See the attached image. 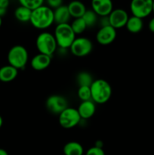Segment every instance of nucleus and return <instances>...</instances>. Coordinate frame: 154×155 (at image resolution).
<instances>
[{
  "label": "nucleus",
  "mask_w": 154,
  "mask_h": 155,
  "mask_svg": "<svg viewBox=\"0 0 154 155\" xmlns=\"http://www.w3.org/2000/svg\"><path fill=\"white\" fill-rule=\"evenodd\" d=\"M116 35V30L110 25L101 27L96 34V40L100 45H108L114 42Z\"/></svg>",
  "instance_id": "obj_11"
},
{
  "label": "nucleus",
  "mask_w": 154,
  "mask_h": 155,
  "mask_svg": "<svg viewBox=\"0 0 154 155\" xmlns=\"http://www.w3.org/2000/svg\"><path fill=\"white\" fill-rule=\"evenodd\" d=\"M70 25L75 35L82 34V33H84L85 30L87 28V25H86L85 22L82 19V18L74 19L70 24Z\"/></svg>",
  "instance_id": "obj_22"
},
{
  "label": "nucleus",
  "mask_w": 154,
  "mask_h": 155,
  "mask_svg": "<svg viewBox=\"0 0 154 155\" xmlns=\"http://www.w3.org/2000/svg\"><path fill=\"white\" fill-rule=\"evenodd\" d=\"M148 27H149V30H150L152 33H154V18H152V19L149 21Z\"/></svg>",
  "instance_id": "obj_30"
},
{
  "label": "nucleus",
  "mask_w": 154,
  "mask_h": 155,
  "mask_svg": "<svg viewBox=\"0 0 154 155\" xmlns=\"http://www.w3.org/2000/svg\"><path fill=\"white\" fill-rule=\"evenodd\" d=\"M76 82L79 86H91L94 82L91 74L87 71H81L76 76Z\"/></svg>",
  "instance_id": "obj_21"
},
{
  "label": "nucleus",
  "mask_w": 154,
  "mask_h": 155,
  "mask_svg": "<svg viewBox=\"0 0 154 155\" xmlns=\"http://www.w3.org/2000/svg\"><path fill=\"white\" fill-rule=\"evenodd\" d=\"M54 36L58 48L65 49L69 48L76 38L70 24H57L54 29Z\"/></svg>",
  "instance_id": "obj_3"
},
{
  "label": "nucleus",
  "mask_w": 154,
  "mask_h": 155,
  "mask_svg": "<svg viewBox=\"0 0 154 155\" xmlns=\"http://www.w3.org/2000/svg\"><path fill=\"white\" fill-rule=\"evenodd\" d=\"M91 100L95 104H103L110 100L112 95V87L110 83L104 79L94 80L90 86Z\"/></svg>",
  "instance_id": "obj_2"
},
{
  "label": "nucleus",
  "mask_w": 154,
  "mask_h": 155,
  "mask_svg": "<svg viewBox=\"0 0 154 155\" xmlns=\"http://www.w3.org/2000/svg\"><path fill=\"white\" fill-rule=\"evenodd\" d=\"M68 10L70 14L71 18H82L84 14L86 12V7L84 3L79 0H73L71 1L67 5Z\"/></svg>",
  "instance_id": "obj_15"
},
{
  "label": "nucleus",
  "mask_w": 154,
  "mask_h": 155,
  "mask_svg": "<svg viewBox=\"0 0 154 155\" xmlns=\"http://www.w3.org/2000/svg\"><path fill=\"white\" fill-rule=\"evenodd\" d=\"M2 24V18L0 17V27H1Z\"/></svg>",
  "instance_id": "obj_34"
},
{
  "label": "nucleus",
  "mask_w": 154,
  "mask_h": 155,
  "mask_svg": "<svg viewBox=\"0 0 154 155\" xmlns=\"http://www.w3.org/2000/svg\"><path fill=\"white\" fill-rule=\"evenodd\" d=\"M95 146L98 147V148H102L103 142H101V141H97V142H95Z\"/></svg>",
  "instance_id": "obj_31"
},
{
  "label": "nucleus",
  "mask_w": 154,
  "mask_h": 155,
  "mask_svg": "<svg viewBox=\"0 0 154 155\" xmlns=\"http://www.w3.org/2000/svg\"><path fill=\"white\" fill-rule=\"evenodd\" d=\"M82 120H88L94 116L96 111V104L92 100L82 101L77 108Z\"/></svg>",
  "instance_id": "obj_14"
},
{
  "label": "nucleus",
  "mask_w": 154,
  "mask_h": 155,
  "mask_svg": "<svg viewBox=\"0 0 154 155\" xmlns=\"http://www.w3.org/2000/svg\"><path fill=\"white\" fill-rule=\"evenodd\" d=\"M45 1V0H18L21 5L28 8L32 11L43 5Z\"/></svg>",
  "instance_id": "obj_24"
},
{
  "label": "nucleus",
  "mask_w": 154,
  "mask_h": 155,
  "mask_svg": "<svg viewBox=\"0 0 154 155\" xmlns=\"http://www.w3.org/2000/svg\"><path fill=\"white\" fill-rule=\"evenodd\" d=\"M71 16L67 5H61L54 10V20L56 24H69Z\"/></svg>",
  "instance_id": "obj_16"
},
{
  "label": "nucleus",
  "mask_w": 154,
  "mask_h": 155,
  "mask_svg": "<svg viewBox=\"0 0 154 155\" xmlns=\"http://www.w3.org/2000/svg\"><path fill=\"white\" fill-rule=\"evenodd\" d=\"M125 27L127 30L131 33H140L143 27V19L132 15L128 18Z\"/></svg>",
  "instance_id": "obj_18"
},
{
  "label": "nucleus",
  "mask_w": 154,
  "mask_h": 155,
  "mask_svg": "<svg viewBox=\"0 0 154 155\" xmlns=\"http://www.w3.org/2000/svg\"><path fill=\"white\" fill-rule=\"evenodd\" d=\"M85 155H105V153H104L102 148L94 146L88 149V151L85 153Z\"/></svg>",
  "instance_id": "obj_26"
},
{
  "label": "nucleus",
  "mask_w": 154,
  "mask_h": 155,
  "mask_svg": "<svg viewBox=\"0 0 154 155\" xmlns=\"http://www.w3.org/2000/svg\"><path fill=\"white\" fill-rule=\"evenodd\" d=\"M8 64L16 69H24L29 60V54L27 48L21 45H14L8 53Z\"/></svg>",
  "instance_id": "obj_5"
},
{
  "label": "nucleus",
  "mask_w": 154,
  "mask_h": 155,
  "mask_svg": "<svg viewBox=\"0 0 154 155\" xmlns=\"http://www.w3.org/2000/svg\"><path fill=\"white\" fill-rule=\"evenodd\" d=\"M77 95H78L79 98L82 101L91 100L90 86H79L77 90Z\"/></svg>",
  "instance_id": "obj_25"
},
{
  "label": "nucleus",
  "mask_w": 154,
  "mask_h": 155,
  "mask_svg": "<svg viewBox=\"0 0 154 155\" xmlns=\"http://www.w3.org/2000/svg\"><path fill=\"white\" fill-rule=\"evenodd\" d=\"M100 22H101V27H106V26L110 25V21H109L108 16L101 17Z\"/></svg>",
  "instance_id": "obj_29"
},
{
  "label": "nucleus",
  "mask_w": 154,
  "mask_h": 155,
  "mask_svg": "<svg viewBox=\"0 0 154 155\" xmlns=\"http://www.w3.org/2000/svg\"><path fill=\"white\" fill-rule=\"evenodd\" d=\"M47 110L53 114L59 115L68 107V101L61 95H51L45 101Z\"/></svg>",
  "instance_id": "obj_9"
},
{
  "label": "nucleus",
  "mask_w": 154,
  "mask_h": 155,
  "mask_svg": "<svg viewBox=\"0 0 154 155\" xmlns=\"http://www.w3.org/2000/svg\"><path fill=\"white\" fill-rule=\"evenodd\" d=\"M10 1L9 0H0V17L2 18L6 14Z\"/></svg>",
  "instance_id": "obj_27"
},
{
  "label": "nucleus",
  "mask_w": 154,
  "mask_h": 155,
  "mask_svg": "<svg viewBox=\"0 0 154 155\" xmlns=\"http://www.w3.org/2000/svg\"><path fill=\"white\" fill-rule=\"evenodd\" d=\"M93 49V43L91 40L86 37L75 38V40L69 47L71 53L75 57L82 58L91 54Z\"/></svg>",
  "instance_id": "obj_7"
},
{
  "label": "nucleus",
  "mask_w": 154,
  "mask_h": 155,
  "mask_svg": "<svg viewBox=\"0 0 154 155\" xmlns=\"http://www.w3.org/2000/svg\"><path fill=\"white\" fill-rule=\"evenodd\" d=\"M45 1H46L47 6L51 8L53 10L63 5V0H45Z\"/></svg>",
  "instance_id": "obj_28"
},
{
  "label": "nucleus",
  "mask_w": 154,
  "mask_h": 155,
  "mask_svg": "<svg viewBox=\"0 0 154 155\" xmlns=\"http://www.w3.org/2000/svg\"><path fill=\"white\" fill-rule=\"evenodd\" d=\"M59 124L66 130L74 128L82 121L78 110L74 107H68L58 115Z\"/></svg>",
  "instance_id": "obj_6"
},
{
  "label": "nucleus",
  "mask_w": 154,
  "mask_h": 155,
  "mask_svg": "<svg viewBox=\"0 0 154 155\" xmlns=\"http://www.w3.org/2000/svg\"><path fill=\"white\" fill-rule=\"evenodd\" d=\"M32 10L24 6L20 5L15 9L14 17L18 21L22 23L30 22L31 18Z\"/></svg>",
  "instance_id": "obj_20"
},
{
  "label": "nucleus",
  "mask_w": 154,
  "mask_h": 155,
  "mask_svg": "<svg viewBox=\"0 0 154 155\" xmlns=\"http://www.w3.org/2000/svg\"><path fill=\"white\" fill-rule=\"evenodd\" d=\"M30 24L35 28L45 30L54 23V10L47 5H42L32 11Z\"/></svg>",
  "instance_id": "obj_1"
},
{
  "label": "nucleus",
  "mask_w": 154,
  "mask_h": 155,
  "mask_svg": "<svg viewBox=\"0 0 154 155\" xmlns=\"http://www.w3.org/2000/svg\"><path fill=\"white\" fill-rule=\"evenodd\" d=\"M2 125H3V119H2V117L0 116V128L2 127Z\"/></svg>",
  "instance_id": "obj_33"
},
{
  "label": "nucleus",
  "mask_w": 154,
  "mask_h": 155,
  "mask_svg": "<svg viewBox=\"0 0 154 155\" xmlns=\"http://www.w3.org/2000/svg\"><path fill=\"white\" fill-rule=\"evenodd\" d=\"M152 5L153 0H131L130 11L133 16L143 19L152 13Z\"/></svg>",
  "instance_id": "obj_8"
},
{
  "label": "nucleus",
  "mask_w": 154,
  "mask_h": 155,
  "mask_svg": "<svg viewBox=\"0 0 154 155\" xmlns=\"http://www.w3.org/2000/svg\"><path fill=\"white\" fill-rule=\"evenodd\" d=\"M152 12L154 13V0H153V5H152Z\"/></svg>",
  "instance_id": "obj_35"
},
{
  "label": "nucleus",
  "mask_w": 154,
  "mask_h": 155,
  "mask_svg": "<svg viewBox=\"0 0 154 155\" xmlns=\"http://www.w3.org/2000/svg\"><path fill=\"white\" fill-rule=\"evenodd\" d=\"M18 70L11 65H5L0 68V82L9 83L17 78Z\"/></svg>",
  "instance_id": "obj_17"
},
{
  "label": "nucleus",
  "mask_w": 154,
  "mask_h": 155,
  "mask_svg": "<svg viewBox=\"0 0 154 155\" xmlns=\"http://www.w3.org/2000/svg\"><path fill=\"white\" fill-rule=\"evenodd\" d=\"M91 9L99 17L109 16L113 10L112 0H91Z\"/></svg>",
  "instance_id": "obj_12"
},
{
  "label": "nucleus",
  "mask_w": 154,
  "mask_h": 155,
  "mask_svg": "<svg viewBox=\"0 0 154 155\" xmlns=\"http://www.w3.org/2000/svg\"><path fill=\"white\" fill-rule=\"evenodd\" d=\"M108 18L110 21V25L117 30L125 27L129 16L128 12L124 9L116 8L112 11Z\"/></svg>",
  "instance_id": "obj_10"
},
{
  "label": "nucleus",
  "mask_w": 154,
  "mask_h": 155,
  "mask_svg": "<svg viewBox=\"0 0 154 155\" xmlns=\"http://www.w3.org/2000/svg\"><path fill=\"white\" fill-rule=\"evenodd\" d=\"M64 155H83L84 148L82 145L77 142H69L63 146Z\"/></svg>",
  "instance_id": "obj_19"
},
{
  "label": "nucleus",
  "mask_w": 154,
  "mask_h": 155,
  "mask_svg": "<svg viewBox=\"0 0 154 155\" xmlns=\"http://www.w3.org/2000/svg\"><path fill=\"white\" fill-rule=\"evenodd\" d=\"M0 155H8L7 151L3 148H0Z\"/></svg>",
  "instance_id": "obj_32"
},
{
  "label": "nucleus",
  "mask_w": 154,
  "mask_h": 155,
  "mask_svg": "<svg viewBox=\"0 0 154 155\" xmlns=\"http://www.w3.org/2000/svg\"><path fill=\"white\" fill-rule=\"evenodd\" d=\"M51 63V56L39 53V54H36L31 59V61H30V66L35 71H41L47 69L50 66Z\"/></svg>",
  "instance_id": "obj_13"
},
{
  "label": "nucleus",
  "mask_w": 154,
  "mask_h": 155,
  "mask_svg": "<svg viewBox=\"0 0 154 155\" xmlns=\"http://www.w3.org/2000/svg\"><path fill=\"white\" fill-rule=\"evenodd\" d=\"M82 19L85 22L87 27H91L98 22V16L92 9H90V10H86L85 13L82 16Z\"/></svg>",
  "instance_id": "obj_23"
},
{
  "label": "nucleus",
  "mask_w": 154,
  "mask_h": 155,
  "mask_svg": "<svg viewBox=\"0 0 154 155\" xmlns=\"http://www.w3.org/2000/svg\"><path fill=\"white\" fill-rule=\"evenodd\" d=\"M36 46L41 54L52 57L57 48V44L54 34L49 32H42L36 39Z\"/></svg>",
  "instance_id": "obj_4"
}]
</instances>
